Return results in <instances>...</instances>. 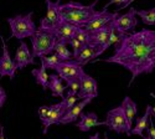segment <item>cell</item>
Here are the masks:
<instances>
[{"instance_id":"cell-1","label":"cell","mask_w":155,"mask_h":139,"mask_svg":"<svg viewBox=\"0 0 155 139\" xmlns=\"http://www.w3.org/2000/svg\"><path fill=\"white\" fill-rule=\"evenodd\" d=\"M107 64L119 65L132 73V84L137 77L151 73L155 68V31L143 29L127 34L115 46L114 54L107 58L97 60Z\"/></svg>"},{"instance_id":"cell-2","label":"cell","mask_w":155,"mask_h":139,"mask_svg":"<svg viewBox=\"0 0 155 139\" xmlns=\"http://www.w3.org/2000/svg\"><path fill=\"white\" fill-rule=\"evenodd\" d=\"M97 2L98 0H94V3L89 5H83L81 3H74V2L61 4L60 5L61 22H68L80 28L86 26L98 14V11L96 10Z\"/></svg>"},{"instance_id":"cell-3","label":"cell","mask_w":155,"mask_h":139,"mask_svg":"<svg viewBox=\"0 0 155 139\" xmlns=\"http://www.w3.org/2000/svg\"><path fill=\"white\" fill-rule=\"evenodd\" d=\"M32 44V55L34 57L41 58L42 56L51 55L55 52V46L57 37L52 31L44 30L38 28L37 31L30 37Z\"/></svg>"},{"instance_id":"cell-4","label":"cell","mask_w":155,"mask_h":139,"mask_svg":"<svg viewBox=\"0 0 155 139\" xmlns=\"http://www.w3.org/2000/svg\"><path fill=\"white\" fill-rule=\"evenodd\" d=\"M8 24L11 30L10 37H15L18 40H24L26 37H31L38 28L32 20V11L25 15H15L12 18H8Z\"/></svg>"},{"instance_id":"cell-5","label":"cell","mask_w":155,"mask_h":139,"mask_svg":"<svg viewBox=\"0 0 155 139\" xmlns=\"http://www.w3.org/2000/svg\"><path fill=\"white\" fill-rule=\"evenodd\" d=\"M106 125L109 131H113L118 134L125 133L127 135H132V125L129 124L124 108L118 106L110 111H108L106 117Z\"/></svg>"},{"instance_id":"cell-6","label":"cell","mask_w":155,"mask_h":139,"mask_svg":"<svg viewBox=\"0 0 155 139\" xmlns=\"http://www.w3.org/2000/svg\"><path fill=\"white\" fill-rule=\"evenodd\" d=\"M56 73L66 82V86L77 82L81 80V76L83 74V66H81L76 60L71 61H62L56 67Z\"/></svg>"},{"instance_id":"cell-7","label":"cell","mask_w":155,"mask_h":139,"mask_svg":"<svg viewBox=\"0 0 155 139\" xmlns=\"http://www.w3.org/2000/svg\"><path fill=\"white\" fill-rule=\"evenodd\" d=\"M60 5L61 0H46V15L40 20V29L44 30H52L61 22L60 19Z\"/></svg>"},{"instance_id":"cell-8","label":"cell","mask_w":155,"mask_h":139,"mask_svg":"<svg viewBox=\"0 0 155 139\" xmlns=\"http://www.w3.org/2000/svg\"><path fill=\"white\" fill-rule=\"evenodd\" d=\"M119 16L118 11H114V12H110L108 11V8H103L101 11H98V14L89 21L86 26H83L88 32H93V31H97L102 28L107 26L110 22H113L115 19Z\"/></svg>"},{"instance_id":"cell-9","label":"cell","mask_w":155,"mask_h":139,"mask_svg":"<svg viewBox=\"0 0 155 139\" xmlns=\"http://www.w3.org/2000/svg\"><path fill=\"white\" fill-rule=\"evenodd\" d=\"M137 12H138V10L135 8H130L128 12H125L123 15H119L113 21L114 28L119 32H123V34H127L128 31L134 30L138 25V19H137L138 14Z\"/></svg>"},{"instance_id":"cell-10","label":"cell","mask_w":155,"mask_h":139,"mask_svg":"<svg viewBox=\"0 0 155 139\" xmlns=\"http://www.w3.org/2000/svg\"><path fill=\"white\" fill-rule=\"evenodd\" d=\"M2 42H3V47H2V57H0V77L8 76L10 80H14L18 67L15 61L10 57L8 46L3 39V36H2Z\"/></svg>"},{"instance_id":"cell-11","label":"cell","mask_w":155,"mask_h":139,"mask_svg":"<svg viewBox=\"0 0 155 139\" xmlns=\"http://www.w3.org/2000/svg\"><path fill=\"white\" fill-rule=\"evenodd\" d=\"M81 87H80V92H78V98L80 99H86V98H96L98 96V86L97 81L92 77V76L87 74L83 72L80 80Z\"/></svg>"},{"instance_id":"cell-12","label":"cell","mask_w":155,"mask_h":139,"mask_svg":"<svg viewBox=\"0 0 155 139\" xmlns=\"http://www.w3.org/2000/svg\"><path fill=\"white\" fill-rule=\"evenodd\" d=\"M20 45L16 48V52H15V64L18 70H22L25 68L28 65H34L35 64V57L32 55V51H30L28 45L25 44L22 40H20Z\"/></svg>"},{"instance_id":"cell-13","label":"cell","mask_w":155,"mask_h":139,"mask_svg":"<svg viewBox=\"0 0 155 139\" xmlns=\"http://www.w3.org/2000/svg\"><path fill=\"white\" fill-rule=\"evenodd\" d=\"M80 26H76V25L68 24V22H60L56 28H54L52 30H48V31H52L58 41H62L64 44H70V41L76 36V32L78 30Z\"/></svg>"},{"instance_id":"cell-14","label":"cell","mask_w":155,"mask_h":139,"mask_svg":"<svg viewBox=\"0 0 155 139\" xmlns=\"http://www.w3.org/2000/svg\"><path fill=\"white\" fill-rule=\"evenodd\" d=\"M103 52H104V50H103L102 46H94V45L88 44V45H86L83 47L82 51L74 57V60L78 62L81 66H84V65L88 64V62L94 61Z\"/></svg>"},{"instance_id":"cell-15","label":"cell","mask_w":155,"mask_h":139,"mask_svg":"<svg viewBox=\"0 0 155 139\" xmlns=\"http://www.w3.org/2000/svg\"><path fill=\"white\" fill-rule=\"evenodd\" d=\"M92 102V98H86V99H81L78 103H76L72 108H70L66 113L63 114L62 119H61V124H70V123H74L77 122L82 114V111L86 106H88L89 103Z\"/></svg>"},{"instance_id":"cell-16","label":"cell","mask_w":155,"mask_h":139,"mask_svg":"<svg viewBox=\"0 0 155 139\" xmlns=\"http://www.w3.org/2000/svg\"><path fill=\"white\" fill-rule=\"evenodd\" d=\"M114 29V24L110 22L107 26L102 28L97 31H93V32H89V44L91 45H94V46H104L109 39L110 36V32L112 30ZM104 50V48H103Z\"/></svg>"},{"instance_id":"cell-17","label":"cell","mask_w":155,"mask_h":139,"mask_svg":"<svg viewBox=\"0 0 155 139\" xmlns=\"http://www.w3.org/2000/svg\"><path fill=\"white\" fill-rule=\"evenodd\" d=\"M76 125L81 132H88V131H91L93 127H97V125H106V121L99 122L97 114L93 112L82 113L81 117H80V121L76 123Z\"/></svg>"},{"instance_id":"cell-18","label":"cell","mask_w":155,"mask_h":139,"mask_svg":"<svg viewBox=\"0 0 155 139\" xmlns=\"http://www.w3.org/2000/svg\"><path fill=\"white\" fill-rule=\"evenodd\" d=\"M64 109L62 107V103H56V104H52L51 106V112H50V116L47 118V121L44 123V129H42V133L46 134L48 128L51 127L52 124H61V119L64 114Z\"/></svg>"},{"instance_id":"cell-19","label":"cell","mask_w":155,"mask_h":139,"mask_svg":"<svg viewBox=\"0 0 155 139\" xmlns=\"http://www.w3.org/2000/svg\"><path fill=\"white\" fill-rule=\"evenodd\" d=\"M48 90L51 91V96L52 97H61L63 99L64 93H66V90H67V86L63 84V80L55 72V73L50 74Z\"/></svg>"},{"instance_id":"cell-20","label":"cell","mask_w":155,"mask_h":139,"mask_svg":"<svg viewBox=\"0 0 155 139\" xmlns=\"http://www.w3.org/2000/svg\"><path fill=\"white\" fill-rule=\"evenodd\" d=\"M150 114H153V107L151 106H147L145 113L141 117H139L135 121V125L134 128L132 129V134L134 135H140L141 138H144V131H147V128L149 127V123H150Z\"/></svg>"},{"instance_id":"cell-21","label":"cell","mask_w":155,"mask_h":139,"mask_svg":"<svg viewBox=\"0 0 155 139\" xmlns=\"http://www.w3.org/2000/svg\"><path fill=\"white\" fill-rule=\"evenodd\" d=\"M120 106L124 108V112H125L127 118H128V121H129V124L132 125L133 122H134V118H135L137 114H138L137 103H135L129 96H127V97H124V99H123V102H122Z\"/></svg>"},{"instance_id":"cell-22","label":"cell","mask_w":155,"mask_h":139,"mask_svg":"<svg viewBox=\"0 0 155 139\" xmlns=\"http://www.w3.org/2000/svg\"><path fill=\"white\" fill-rule=\"evenodd\" d=\"M31 74L35 77L36 83L40 84L42 87V90L46 91L48 88V83H50V74L46 73V70L40 67V68H34L31 71Z\"/></svg>"},{"instance_id":"cell-23","label":"cell","mask_w":155,"mask_h":139,"mask_svg":"<svg viewBox=\"0 0 155 139\" xmlns=\"http://www.w3.org/2000/svg\"><path fill=\"white\" fill-rule=\"evenodd\" d=\"M41 61V67L45 68V70H56V67L61 64L63 61L58 55L56 54H52V55H46V56H42L40 58Z\"/></svg>"},{"instance_id":"cell-24","label":"cell","mask_w":155,"mask_h":139,"mask_svg":"<svg viewBox=\"0 0 155 139\" xmlns=\"http://www.w3.org/2000/svg\"><path fill=\"white\" fill-rule=\"evenodd\" d=\"M55 54L58 55L63 61H71L73 60V52H71L68 47H67V44H64L62 41H58L56 42V46H55Z\"/></svg>"},{"instance_id":"cell-25","label":"cell","mask_w":155,"mask_h":139,"mask_svg":"<svg viewBox=\"0 0 155 139\" xmlns=\"http://www.w3.org/2000/svg\"><path fill=\"white\" fill-rule=\"evenodd\" d=\"M138 16H140L141 21L145 25H155V8L148 10H138Z\"/></svg>"},{"instance_id":"cell-26","label":"cell","mask_w":155,"mask_h":139,"mask_svg":"<svg viewBox=\"0 0 155 139\" xmlns=\"http://www.w3.org/2000/svg\"><path fill=\"white\" fill-rule=\"evenodd\" d=\"M78 96L77 94H72V93H68L66 92V96H64V98L62 99V107L64 109V112H67L70 108H72L76 103H78Z\"/></svg>"},{"instance_id":"cell-27","label":"cell","mask_w":155,"mask_h":139,"mask_svg":"<svg viewBox=\"0 0 155 139\" xmlns=\"http://www.w3.org/2000/svg\"><path fill=\"white\" fill-rule=\"evenodd\" d=\"M71 47H72V51H73V60H74V57L78 55L82 50H83V47L86 46V44H83V42H81L78 39H76V37H73V39L70 41V44H68ZM88 45V44H87Z\"/></svg>"},{"instance_id":"cell-28","label":"cell","mask_w":155,"mask_h":139,"mask_svg":"<svg viewBox=\"0 0 155 139\" xmlns=\"http://www.w3.org/2000/svg\"><path fill=\"white\" fill-rule=\"evenodd\" d=\"M76 39H78L83 44H89V32L84 29V28H78V30H77L76 32Z\"/></svg>"},{"instance_id":"cell-29","label":"cell","mask_w":155,"mask_h":139,"mask_svg":"<svg viewBox=\"0 0 155 139\" xmlns=\"http://www.w3.org/2000/svg\"><path fill=\"white\" fill-rule=\"evenodd\" d=\"M50 112H51V106H48V107L47 106H42V107L38 108L37 113H38V117H40L42 123H45L47 121V118L50 116Z\"/></svg>"},{"instance_id":"cell-30","label":"cell","mask_w":155,"mask_h":139,"mask_svg":"<svg viewBox=\"0 0 155 139\" xmlns=\"http://www.w3.org/2000/svg\"><path fill=\"white\" fill-rule=\"evenodd\" d=\"M80 87H81L80 81L73 82V83H71V84H68V86H67V90H66V92L72 93V94H78V92H80Z\"/></svg>"},{"instance_id":"cell-31","label":"cell","mask_w":155,"mask_h":139,"mask_svg":"<svg viewBox=\"0 0 155 139\" xmlns=\"http://www.w3.org/2000/svg\"><path fill=\"white\" fill-rule=\"evenodd\" d=\"M125 3H127V0H109V3H108V4H107L104 8H108L109 5L114 4V5H117V6H118V8H117V10H115V11H119V10L124 9Z\"/></svg>"},{"instance_id":"cell-32","label":"cell","mask_w":155,"mask_h":139,"mask_svg":"<svg viewBox=\"0 0 155 139\" xmlns=\"http://www.w3.org/2000/svg\"><path fill=\"white\" fill-rule=\"evenodd\" d=\"M147 134L151 138V139H155V127H154V123H153V121H150V123H149V127L147 128Z\"/></svg>"},{"instance_id":"cell-33","label":"cell","mask_w":155,"mask_h":139,"mask_svg":"<svg viewBox=\"0 0 155 139\" xmlns=\"http://www.w3.org/2000/svg\"><path fill=\"white\" fill-rule=\"evenodd\" d=\"M0 92H2V102H0V106H4V102H5V99H6V94H5V92H4V88L2 87L0 88Z\"/></svg>"},{"instance_id":"cell-34","label":"cell","mask_w":155,"mask_h":139,"mask_svg":"<svg viewBox=\"0 0 155 139\" xmlns=\"http://www.w3.org/2000/svg\"><path fill=\"white\" fill-rule=\"evenodd\" d=\"M0 139H5V135H4V127L0 125Z\"/></svg>"},{"instance_id":"cell-35","label":"cell","mask_w":155,"mask_h":139,"mask_svg":"<svg viewBox=\"0 0 155 139\" xmlns=\"http://www.w3.org/2000/svg\"><path fill=\"white\" fill-rule=\"evenodd\" d=\"M150 96L155 99V94H154V93H150ZM153 117H154V119H155V107H153Z\"/></svg>"},{"instance_id":"cell-36","label":"cell","mask_w":155,"mask_h":139,"mask_svg":"<svg viewBox=\"0 0 155 139\" xmlns=\"http://www.w3.org/2000/svg\"><path fill=\"white\" fill-rule=\"evenodd\" d=\"M134 2H135V0H127V3H125V6H124V8H128L129 5H130L132 3H134Z\"/></svg>"},{"instance_id":"cell-37","label":"cell","mask_w":155,"mask_h":139,"mask_svg":"<svg viewBox=\"0 0 155 139\" xmlns=\"http://www.w3.org/2000/svg\"><path fill=\"white\" fill-rule=\"evenodd\" d=\"M88 139H99V134H98V133H96L94 135H91Z\"/></svg>"},{"instance_id":"cell-38","label":"cell","mask_w":155,"mask_h":139,"mask_svg":"<svg viewBox=\"0 0 155 139\" xmlns=\"http://www.w3.org/2000/svg\"><path fill=\"white\" fill-rule=\"evenodd\" d=\"M143 139H151V138H150V137H149V135H148V134H147V135H145V137H144V138H143Z\"/></svg>"},{"instance_id":"cell-39","label":"cell","mask_w":155,"mask_h":139,"mask_svg":"<svg viewBox=\"0 0 155 139\" xmlns=\"http://www.w3.org/2000/svg\"><path fill=\"white\" fill-rule=\"evenodd\" d=\"M104 139H109V138H107V137H104Z\"/></svg>"}]
</instances>
